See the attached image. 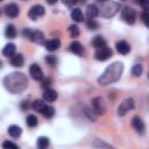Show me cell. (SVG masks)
I'll list each match as a JSON object with an SVG mask.
<instances>
[{"mask_svg":"<svg viewBox=\"0 0 149 149\" xmlns=\"http://www.w3.org/2000/svg\"><path fill=\"white\" fill-rule=\"evenodd\" d=\"M16 28L13 26V24H7L6 28H5V36L7 38H15L16 37Z\"/></svg>","mask_w":149,"mask_h":149,"instance_id":"22","label":"cell"},{"mask_svg":"<svg viewBox=\"0 0 149 149\" xmlns=\"http://www.w3.org/2000/svg\"><path fill=\"white\" fill-rule=\"evenodd\" d=\"M134 106H135L134 99H133V98H127V99H125V100L119 105V107H118V114H119L120 116H123V115H126L130 109H133Z\"/></svg>","mask_w":149,"mask_h":149,"instance_id":"7","label":"cell"},{"mask_svg":"<svg viewBox=\"0 0 149 149\" xmlns=\"http://www.w3.org/2000/svg\"><path fill=\"white\" fill-rule=\"evenodd\" d=\"M98 1H100V2H105V1H107V0H98Z\"/></svg>","mask_w":149,"mask_h":149,"instance_id":"41","label":"cell"},{"mask_svg":"<svg viewBox=\"0 0 149 149\" xmlns=\"http://www.w3.org/2000/svg\"><path fill=\"white\" fill-rule=\"evenodd\" d=\"M91 44H92V47H94L95 49L102 48V47H107V42H106V40H105L101 35L94 36V37L92 38V41H91Z\"/></svg>","mask_w":149,"mask_h":149,"instance_id":"17","label":"cell"},{"mask_svg":"<svg viewBox=\"0 0 149 149\" xmlns=\"http://www.w3.org/2000/svg\"><path fill=\"white\" fill-rule=\"evenodd\" d=\"M68 30H69V34H70V36L71 37H77L78 35H79V28H78V26L77 24H71L69 28H68Z\"/></svg>","mask_w":149,"mask_h":149,"instance_id":"29","label":"cell"},{"mask_svg":"<svg viewBox=\"0 0 149 149\" xmlns=\"http://www.w3.org/2000/svg\"><path fill=\"white\" fill-rule=\"evenodd\" d=\"M143 1H144V0H134V2H135V3H137V5H142V3H143Z\"/></svg>","mask_w":149,"mask_h":149,"instance_id":"40","label":"cell"},{"mask_svg":"<svg viewBox=\"0 0 149 149\" xmlns=\"http://www.w3.org/2000/svg\"><path fill=\"white\" fill-rule=\"evenodd\" d=\"M29 101H27V100H24V101H22L21 102V108L23 109V111H27V109H29Z\"/></svg>","mask_w":149,"mask_h":149,"instance_id":"36","label":"cell"},{"mask_svg":"<svg viewBox=\"0 0 149 149\" xmlns=\"http://www.w3.org/2000/svg\"><path fill=\"white\" fill-rule=\"evenodd\" d=\"M113 56V50L108 47H102V48H98L94 52V58L100 61V62H104V61H107L108 58H111Z\"/></svg>","mask_w":149,"mask_h":149,"instance_id":"6","label":"cell"},{"mask_svg":"<svg viewBox=\"0 0 149 149\" xmlns=\"http://www.w3.org/2000/svg\"><path fill=\"white\" fill-rule=\"evenodd\" d=\"M147 26H148V28H149V23H148V24H147Z\"/></svg>","mask_w":149,"mask_h":149,"instance_id":"42","label":"cell"},{"mask_svg":"<svg viewBox=\"0 0 149 149\" xmlns=\"http://www.w3.org/2000/svg\"><path fill=\"white\" fill-rule=\"evenodd\" d=\"M2 84H3V87L8 92L16 94V93H21L22 91H24L27 88L29 81H28V78L24 73L12 72V73H8L7 76L3 77Z\"/></svg>","mask_w":149,"mask_h":149,"instance_id":"1","label":"cell"},{"mask_svg":"<svg viewBox=\"0 0 149 149\" xmlns=\"http://www.w3.org/2000/svg\"><path fill=\"white\" fill-rule=\"evenodd\" d=\"M86 27L91 30H95V29L99 28V23L94 19H87L86 20Z\"/></svg>","mask_w":149,"mask_h":149,"instance_id":"28","label":"cell"},{"mask_svg":"<svg viewBox=\"0 0 149 149\" xmlns=\"http://www.w3.org/2000/svg\"><path fill=\"white\" fill-rule=\"evenodd\" d=\"M44 61H45V62H47V64H48V65H50V66H55V65H57V63H58L57 57H56V56H52V55L47 56V57L44 58Z\"/></svg>","mask_w":149,"mask_h":149,"instance_id":"30","label":"cell"},{"mask_svg":"<svg viewBox=\"0 0 149 149\" xmlns=\"http://www.w3.org/2000/svg\"><path fill=\"white\" fill-rule=\"evenodd\" d=\"M115 48H116L118 52L121 54V55H127V54H129V51H130V45H129L126 41H123V40L118 41V42L115 43Z\"/></svg>","mask_w":149,"mask_h":149,"instance_id":"13","label":"cell"},{"mask_svg":"<svg viewBox=\"0 0 149 149\" xmlns=\"http://www.w3.org/2000/svg\"><path fill=\"white\" fill-rule=\"evenodd\" d=\"M132 126H133V128H134L139 134H143L144 130H146V125H144L143 120H142L139 115L133 116V119H132Z\"/></svg>","mask_w":149,"mask_h":149,"instance_id":"12","label":"cell"},{"mask_svg":"<svg viewBox=\"0 0 149 149\" xmlns=\"http://www.w3.org/2000/svg\"><path fill=\"white\" fill-rule=\"evenodd\" d=\"M22 34L24 37L29 38L31 42L37 43V44H44V35L41 30H33L30 28H24L22 30Z\"/></svg>","mask_w":149,"mask_h":149,"instance_id":"4","label":"cell"},{"mask_svg":"<svg viewBox=\"0 0 149 149\" xmlns=\"http://www.w3.org/2000/svg\"><path fill=\"white\" fill-rule=\"evenodd\" d=\"M122 72H123V64L121 62H114L109 64L105 69V71L100 74V77L98 78V83L102 86L113 84L121 78Z\"/></svg>","mask_w":149,"mask_h":149,"instance_id":"2","label":"cell"},{"mask_svg":"<svg viewBox=\"0 0 149 149\" xmlns=\"http://www.w3.org/2000/svg\"><path fill=\"white\" fill-rule=\"evenodd\" d=\"M141 6H142V8H143L144 10H148V12H149V0H144Z\"/></svg>","mask_w":149,"mask_h":149,"instance_id":"38","label":"cell"},{"mask_svg":"<svg viewBox=\"0 0 149 149\" xmlns=\"http://www.w3.org/2000/svg\"><path fill=\"white\" fill-rule=\"evenodd\" d=\"M15 50H16V47L14 43H7L2 48V55L6 57H12L15 55Z\"/></svg>","mask_w":149,"mask_h":149,"instance_id":"20","label":"cell"},{"mask_svg":"<svg viewBox=\"0 0 149 149\" xmlns=\"http://www.w3.org/2000/svg\"><path fill=\"white\" fill-rule=\"evenodd\" d=\"M29 73H30V77L34 79V80H42L44 78V74H43V71L42 69L37 65V64H31L30 68H29Z\"/></svg>","mask_w":149,"mask_h":149,"instance_id":"11","label":"cell"},{"mask_svg":"<svg viewBox=\"0 0 149 149\" xmlns=\"http://www.w3.org/2000/svg\"><path fill=\"white\" fill-rule=\"evenodd\" d=\"M71 19L74 21V22H81L83 21V13H81V9L80 8H73L71 10Z\"/></svg>","mask_w":149,"mask_h":149,"instance_id":"24","label":"cell"},{"mask_svg":"<svg viewBox=\"0 0 149 149\" xmlns=\"http://www.w3.org/2000/svg\"><path fill=\"white\" fill-rule=\"evenodd\" d=\"M49 143H50V141H49V139L45 137V136H40V137L37 139V141H36V146H37V148H40V149L47 148V147L49 146Z\"/></svg>","mask_w":149,"mask_h":149,"instance_id":"25","label":"cell"},{"mask_svg":"<svg viewBox=\"0 0 149 149\" xmlns=\"http://www.w3.org/2000/svg\"><path fill=\"white\" fill-rule=\"evenodd\" d=\"M23 1H26V0H23Z\"/></svg>","mask_w":149,"mask_h":149,"instance_id":"45","label":"cell"},{"mask_svg":"<svg viewBox=\"0 0 149 149\" xmlns=\"http://www.w3.org/2000/svg\"><path fill=\"white\" fill-rule=\"evenodd\" d=\"M122 1H125V0H122Z\"/></svg>","mask_w":149,"mask_h":149,"instance_id":"44","label":"cell"},{"mask_svg":"<svg viewBox=\"0 0 149 149\" xmlns=\"http://www.w3.org/2000/svg\"><path fill=\"white\" fill-rule=\"evenodd\" d=\"M45 106H47V104H45L43 100H41V99L34 100L33 104H31V108H33L35 112H40V113H42V111L44 109Z\"/></svg>","mask_w":149,"mask_h":149,"instance_id":"23","label":"cell"},{"mask_svg":"<svg viewBox=\"0 0 149 149\" xmlns=\"http://www.w3.org/2000/svg\"><path fill=\"white\" fill-rule=\"evenodd\" d=\"M7 133H8V135L12 136V137H19V136L22 134V128L19 127V126H16V125H12V126L8 127Z\"/></svg>","mask_w":149,"mask_h":149,"instance_id":"21","label":"cell"},{"mask_svg":"<svg viewBox=\"0 0 149 149\" xmlns=\"http://www.w3.org/2000/svg\"><path fill=\"white\" fill-rule=\"evenodd\" d=\"M120 10V3L115 1H105L102 2V7L100 10V15L105 19H109L114 16Z\"/></svg>","mask_w":149,"mask_h":149,"instance_id":"3","label":"cell"},{"mask_svg":"<svg viewBox=\"0 0 149 149\" xmlns=\"http://www.w3.org/2000/svg\"><path fill=\"white\" fill-rule=\"evenodd\" d=\"M2 148L7 149V148H14V149H17V144L13 143L12 141H3L2 142Z\"/></svg>","mask_w":149,"mask_h":149,"instance_id":"32","label":"cell"},{"mask_svg":"<svg viewBox=\"0 0 149 149\" xmlns=\"http://www.w3.org/2000/svg\"><path fill=\"white\" fill-rule=\"evenodd\" d=\"M78 0H62V2L65 5V6H69V7H72L73 5L77 3Z\"/></svg>","mask_w":149,"mask_h":149,"instance_id":"35","label":"cell"},{"mask_svg":"<svg viewBox=\"0 0 149 149\" xmlns=\"http://www.w3.org/2000/svg\"><path fill=\"white\" fill-rule=\"evenodd\" d=\"M24 63V58L22 54H15L14 56L10 57V64L15 68H21Z\"/></svg>","mask_w":149,"mask_h":149,"instance_id":"19","label":"cell"},{"mask_svg":"<svg viewBox=\"0 0 149 149\" xmlns=\"http://www.w3.org/2000/svg\"><path fill=\"white\" fill-rule=\"evenodd\" d=\"M142 71H143V68H142V65H141V64H135V65L132 68V73H133L135 77L141 76Z\"/></svg>","mask_w":149,"mask_h":149,"instance_id":"31","label":"cell"},{"mask_svg":"<svg viewBox=\"0 0 149 149\" xmlns=\"http://www.w3.org/2000/svg\"><path fill=\"white\" fill-rule=\"evenodd\" d=\"M26 123H27V126H28V127L34 128V127H36V126H37L38 120H37V118H36L35 115L30 114V115H28V116H27V119H26Z\"/></svg>","mask_w":149,"mask_h":149,"instance_id":"27","label":"cell"},{"mask_svg":"<svg viewBox=\"0 0 149 149\" xmlns=\"http://www.w3.org/2000/svg\"><path fill=\"white\" fill-rule=\"evenodd\" d=\"M121 20L127 24H133L136 20V12L132 7H123L121 9Z\"/></svg>","mask_w":149,"mask_h":149,"instance_id":"5","label":"cell"},{"mask_svg":"<svg viewBox=\"0 0 149 149\" xmlns=\"http://www.w3.org/2000/svg\"><path fill=\"white\" fill-rule=\"evenodd\" d=\"M57 98H58V94H57V92H56L55 90L49 88V87L44 90V92H43V100H44V101L52 102V101H55Z\"/></svg>","mask_w":149,"mask_h":149,"instance_id":"15","label":"cell"},{"mask_svg":"<svg viewBox=\"0 0 149 149\" xmlns=\"http://www.w3.org/2000/svg\"><path fill=\"white\" fill-rule=\"evenodd\" d=\"M92 107H93L94 112L99 115H102L106 112V106H105L104 99L101 97H95L92 99Z\"/></svg>","mask_w":149,"mask_h":149,"instance_id":"9","label":"cell"},{"mask_svg":"<svg viewBox=\"0 0 149 149\" xmlns=\"http://www.w3.org/2000/svg\"><path fill=\"white\" fill-rule=\"evenodd\" d=\"M141 20H142L146 24L149 23V12H148V10H143V12L141 13Z\"/></svg>","mask_w":149,"mask_h":149,"instance_id":"34","label":"cell"},{"mask_svg":"<svg viewBox=\"0 0 149 149\" xmlns=\"http://www.w3.org/2000/svg\"><path fill=\"white\" fill-rule=\"evenodd\" d=\"M99 142H100V140H99ZM93 147H107V148H109L111 146L109 144H107V143H105V142H100V143H98V141H95L94 143H93Z\"/></svg>","mask_w":149,"mask_h":149,"instance_id":"37","label":"cell"},{"mask_svg":"<svg viewBox=\"0 0 149 149\" xmlns=\"http://www.w3.org/2000/svg\"><path fill=\"white\" fill-rule=\"evenodd\" d=\"M45 1H47L49 5H55V3H56L58 0H45Z\"/></svg>","mask_w":149,"mask_h":149,"instance_id":"39","label":"cell"},{"mask_svg":"<svg viewBox=\"0 0 149 149\" xmlns=\"http://www.w3.org/2000/svg\"><path fill=\"white\" fill-rule=\"evenodd\" d=\"M42 114H43L44 118H47V119H51V118L54 116V114H55V108H54L52 106L47 105V106L44 107V109L42 111Z\"/></svg>","mask_w":149,"mask_h":149,"instance_id":"26","label":"cell"},{"mask_svg":"<svg viewBox=\"0 0 149 149\" xmlns=\"http://www.w3.org/2000/svg\"><path fill=\"white\" fill-rule=\"evenodd\" d=\"M148 78H149V72H148Z\"/></svg>","mask_w":149,"mask_h":149,"instance_id":"43","label":"cell"},{"mask_svg":"<svg viewBox=\"0 0 149 149\" xmlns=\"http://www.w3.org/2000/svg\"><path fill=\"white\" fill-rule=\"evenodd\" d=\"M44 12H45V9H44V7L42 6V5H34V6H31L30 8H29V10H28V16L31 19V20H37L38 17H41V16H43L44 15Z\"/></svg>","mask_w":149,"mask_h":149,"instance_id":"8","label":"cell"},{"mask_svg":"<svg viewBox=\"0 0 149 149\" xmlns=\"http://www.w3.org/2000/svg\"><path fill=\"white\" fill-rule=\"evenodd\" d=\"M69 49H70V51H71L72 54L78 55V56H81V55L84 54V47H83L81 43L78 42V41H72V42L70 43Z\"/></svg>","mask_w":149,"mask_h":149,"instance_id":"14","label":"cell"},{"mask_svg":"<svg viewBox=\"0 0 149 149\" xmlns=\"http://www.w3.org/2000/svg\"><path fill=\"white\" fill-rule=\"evenodd\" d=\"M3 13L6 14V16L10 17V19H15L19 14H20V8L16 3L12 2V3H7L3 7Z\"/></svg>","mask_w":149,"mask_h":149,"instance_id":"10","label":"cell"},{"mask_svg":"<svg viewBox=\"0 0 149 149\" xmlns=\"http://www.w3.org/2000/svg\"><path fill=\"white\" fill-rule=\"evenodd\" d=\"M98 15H99V8L95 5L90 3L86 7V16H87V19H95Z\"/></svg>","mask_w":149,"mask_h":149,"instance_id":"18","label":"cell"},{"mask_svg":"<svg viewBox=\"0 0 149 149\" xmlns=\"http://www.w3.org/2000/svg\"><path fill=\"white\" fill-rule=\"evenodd\" d=\"M51 83H52V80H51V78H50V77L43 78V79H42V87L45 90V88H48V87L51 85Z\"/></svg>","mask_w":149,"mask_h":149,"instance_id":"33","label":"cell"},{"mask_svg":"<svg viewBox=\"0 0 149 149\" xmlns=\"http://www.w3.org/2000/svg\"><path fill=\"white\" fill-rule=\"evenodd\" d=\"M44 47L48 51H55L61 47V41L58 38H51L44 42Z\"/></svg>","mask_w":149,"mask_h":149,"instance_id":"16","label":"cell"}]
</instances>
